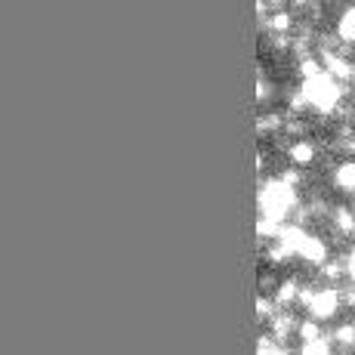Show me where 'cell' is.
<instances>
[{"instance_id": "cell-3", "label": "cell", "mask_w": 355, "mask_h": 355, "mask_svg": "<svg viewBox=\"0 0 355 355\" xmlns=\"http://www.w3.org/2000/svg\"><path fill=\"white\" fill-rule=\"evenodd\" d=\"M288 161H291V167H297V170H303V173H306V170L318 161V142L309 139V136L293 139L288 146Z\"/></svg>"}, {"instance_id": "cell-9", "label": "cell", "mask_w": 355, "mask_h": 355, "mask_svg": "<svg viewBox=\"0 0 355 355\" xmlns=\"http://www.w3.org/2000/svg\"><path fill=\"white\" fill-rule=\"evenodd\" d=\"M300 355H334V346L327 337H322V340H312V343L300 346Z\"/></svg>"}, {"instance_id": "cell-4", "label": "cell", "mask_w": 355, "mask_h": 355, "mask_svg": "<svg viewBox=\"0 0 355 355\" xmlns=\"http://www.w3.org/2000/svg\"><path fill=\"white\" fill-rule=\"evenodd\" d=\"M334 37L349 56H355V3H346L334 22Z\"/></svg>"}, {"instance_id": "cell-1", "label": "cell", "mask_w": 355, "mask_h": 355, "mask_svg": "<svg viewBox=\"0 0 355 355\" xmlns=\"http://www.w3.org/2000/svg\"><path fill=\"white\" fill-rule=\"evenodd\" d=\"M300 93H303V99H306V108L318 112L322 118H334V112L346 102V87L337 84L331 74H318V78H312V80H303Z\"/></svg>"}, {"instance_id": "cell-8", "label": "cell", "mask_w": 355, "mask_h": 355, "mask_svg": "<svg viewBox=\"0 0 355 355\" xmlns=\"http://www.w3.org/2000/svg\"><path fill=\"white\" fill-rule=\"evenodd\" d=\"M322 337H324V331H322V324H318L315 318H303V322H297V340H300V346L312 343V340H322Z\"/></svg>"}, {"instance_id": "cell-11", "label": "cell", "mask_w": 355, "mask_h": 355, "mask_svg": "<svg viewBox=\"0 0 355 355\" xmlns=\"http://www.w3.org/2000/svg\"><path fill=\"white\" fill-rule=\"evenodd\" d=\"M259 355H284V349H282V343H275V340L269 337V334H263V337H259Z\"/></svg>"}, {"instance_id": "cell-10", "label": "cell", "mask_w": 355, "mask_h": 355, "mask_svg": "<svg viewBox=\"0 0 355 355\" xmlns=\"http://www.w3.org/2000/svg\"><path fill=\"white\" fill-rule=\"evenodd\" d=\"M257 312L263 322H272V315H275V303H272V297H266V293H259L257 297Z\"/></svg>"}, {"instance_id": "cell-7", "label": "cell", "mask_w": 355, "mask_h": 355, "mask_svg": "<svg viewBox=\"0 0 355 355\" xmlns=\"http://www.w3.org/2000/svg\"><path fill=\"white\" fill-rule=\"evenodd\" d=\"M300 288H303V284H300L297 278H282L269 297H272V303L275 306H291V303H297L300 300Z\"/></svg>"}, {"instance_id": "cell-2", "label": "cell", "mask_w": 355, "mask_h": 355, "mask_svg": "<svg viewBox=\"0 0 355 355\" xmlns=\"http://www.w3.org/2000/svg\"><path fill=\"white\" fill-rule=\"evenodd\" d=\"M309 318H315L318 324L334 322L337 315H343V303H340V288H331V284H322L315 293H312L309 306H306Z\"/></svg>"}, {"instance_id": "cell-5", "label": "cell", "mask_w": 355, "mask_h": 355, "mask_svg": "<svg viewBox=\"0 0 355 355\" xmlns=\"http://www.w3.org/2000/svg\"><path fill=\"white\" fill-rule=\"evenodd\" d=\"M331 229L337 232L340 238H346V241H355V207L352 204H337V207H331Z\"/></svg>"}, {"instance_id": "cell-6", "label": "cell", "mask_w": 355, "mask_h": 355, "mask_svg": "<svg viewBox=\"0 0 355 355\" xmlns=\"http://www.w3.org/2000/svg\"><path fill=\"white\" fill-rule=\"evenodd\" d=\"M331 186L337 189V192H343L346 198H355V158H343L334 167Z\"/></svg>"}]
</instances>
